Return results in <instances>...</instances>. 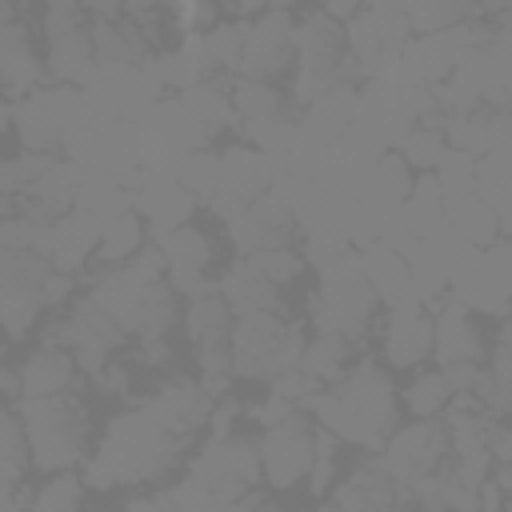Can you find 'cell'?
<instances>
[{
	"label": "cell",
	"mask_w": 512,
	"mask_h": 512,
	"mask_svg": "<svg viewBox=\"0 0 512 512\" xmlns=\"http://www.w3.org/2000/svg\"><path fill=\"white\" fill-rule=\"evenodd\" d=\"M0 80H4V100L12 104L44 88V68L32 56V40L28 28L20 24V8L8 0L0 4Z\"/></svg>",
	"instance_id": "16"
},
{
	"label": "cell",
	"mask_w": 512,
	"mask_h": 512,
	"mask_svg": "<svg viewBox=\"0 0 512 512\" xmlns=\"http://www.w3.org/2000/svg\"><path fill=\"white\" fill-rule=\"evenodd\" d=\"M152 244L164 252L168 268L204 272L208 260H212V240H208L200 228H192V224H184V228H176V232H164V236H152Z\"/></svg>",
	"instance_id": "34"
},
{
	"label": "cell",
	"mask_w": 512,
	"mask_h": 512,
	"mask_svg": "<svg viewBox=\"0 0 512 512\" xmlns=\"http://www.w3.org/2000/svg\"><path fill=\"white\" fill-rule=\"evenodd\" d=\"M336 448H340V440L328 432V428H320L316 432V460H312V492L320 496L324 488H332V472H336Z\"/></svg>",
	"instance_id": "42"
},
{
	"label": "cell",
	"mask_w": 512,
	"mask_h": 512,
	"mask_svg": "<svg viewBox=\"0 0 512 512\" xmlns=\"http://www.w3.org/2000/svg\"><path fill=\"white\" fill-rule=\"evenodd\" d=\"M20 420L32 444V464L40 472H68L88 456V408L76 400V392L68 396H52V400H20Z\"/></svg>",
	"instance_id": "3"
},
{
	"label": "cell",
	"mask_w": 512,
	"mask_h": 512,
	"mask_svg": "<svg viewBox=\"0 0 512 512\" xmlns=\"http://www.w3.org/2000/svg\"><path fill=\"white\" fill-rule=\"evenodd\" d=\"M196 204L200 200L180 188V180H176L172 168H164V172L144 168V184L136 188V216L152 228V236H164V232L184 228L192 220Z\"/></svg>",
	"instance_id": "18"
},
{
	"label": "cell",
	"mask_w": 512,
	"mask_h": 512,
	"mask_svg": "<svg viewBox=\"0 0 512 512\" xmlns=\"http://www.w3.org/2000/svg\"><path fill=\"white\" fill-rule=\"evenodd\" d=\"M508 512H512V508H508Z\"/></svg>",
	"instance_id": "47"
},
{
	"label": "cell",
	"mask_w": 512,
	"mask_h": 512,
	"mask_svg": "<svg viewBox=\"0 0 512 512\" xmlns=\"http://www.w3.org/2000/svg\"><path fill=\"white\" fill-rule=\"evenodd\" d=\"M180 448H184V440L164 432L144 408L120 412L104 428V440L84 468V484L88 488H116V484L156 480L180 460Z\"/></svg>",
	"instance_id": "2"
},
{
	"label": "cell",
	"mask_w": 512,
	"mask_h": 512,
	"mask_svg": "<svg viewBox=\"0 0 512 512\" xmlns=\"http://www.w3.org/2000/svg\"><path fill=\"white\" fill-rule=\"evenodd\" d=\"M232 108H236V128H252V124H268V120H284L288 116V96L276 92L264 80H232Z\"/></svg>",
	"instance_id": "27"
},
{
	"label": "cell",
	"mask_w": 512,
	"mask_h": 512,
	"mask_svg": "<svg viewBox=\"0 0 512 512\" xmlns=\"http://www.w3.org/2000/svg\"><path fill=\"white\" fill-rule=\"evenodd\" d=\"M48 340L60 344V348H68V352L76 356L80 372H88V376L96 380V376L112 364V352L120 348L124 328L88 296V300H80V304L48 332Z\"/></svg>",
	"instance_id": "11"
},
{
	"label": "cell",
	"mask_w": 512,
	"mask_h": 512,
	"mask_svg": "<svg viewBox=\"0 0 512 512\" xmlns=\"http://www.w3.org/2000/svg\"><path fill=\"white\" fill-rule=\"evenodd\" d=\"M452 396H456V388L448 384L444 372H424V376H416V380L404 388V404H408V412H412L416 420H436L440 412H448Z\"/></svg>",
	"instance_id": "35"
},
{
	"label": "cell",
	"mask_w": 512,
	"mask_h": 512,
	"mask_svg": "<svg viewBox=\"0 0 512 512\" xmlns=\"http://www.w3.org/2000/svg\"><path fill=\"white\" fill-rule=\"evenodd\" d=\"M180 104L192 112V120L216 136L220 128H236V108H232V84H224V76H208L200 84H192L188 92H180Z\"/></svg>",
	"instance_id": "25"
},
{
	"label": "cell",
	"mask_w": 512,
	"mask_h": 512,
	"mask_svg": "<svg viewBox=\"0 0 512 512\" xmlns=\"http://www.w3.org/2000/svg\"><path fill=\"white\" fill-rule=\"evenodd\" d=\"M436 348V316L420 300H404L388 308L384 320V360L396 368L420 364Z\"/></svg>",
	"instance_id": "20"
},
{
	"label": "cell",
	"mask_w": 512,
	"mask_h": 512,
	"mask_svg": "<svg viewBox=\"0 0 512 512\" xmlns=\"http://www.w3.org/2000/svg\"><path fill=\"white\" fill-rule=\"evenodd\" d=\"M292 56H296V16L284 8H264L244 32L240 76L268 84V76H276Z\"/></svg>",
	"instance_id": "14"
},
{
	"label": "cell",
	"mask_w": 512,
	"mask_h": 512,
	"mask_svg": "<svg viewBox=\"0 0 512 512\" xmlns=\"http://www.w3.org/2000/svg\"><path fill=\"white\" fill-rule=\"evenodd\" d=\"M248 260H256V268L280 288V284H288V280H296L300 276V268H304V256L300 252H292V248H276V252H260V256H248Z\"/></svg>",
	"instance_id": "41"
},
{
	"label": "cell",
	"mask_w": 512,
	"mask_h": 512,
	"mask_svg": "<svg viewBox=\"0 0 512 512\" xmlns=\"http://www.w3.org/2000/svg\"><path fill=\"white\" fill-rule=\"evenodd\" d=\"M408 8V28L420 32V36H436V32H448L456 24H464L476 8L468 4H404Z\"/></svg>",
	"instance_id": "38"
},
{
	"label": "cell",
	"mask_w": 512,
	"mask_h": 512,
	"mask_svg": "<svg viewBox=\"0 0 512 512\" xmlns=\"http://www.w3.org/2000/svg\"><path fill=\"white\" fill-rule=\"evenodd\" d=\"M448 296L464 304L468 312L504 316L512 308V244H492L480 252H468L460 268L452 272Z\"/></svg>",
	"instance_id": "9"
},
{
	"label": "cell",
	"mask_w": 512,
	"mask_h": 512,
	"mask_svg": "<svg viewBox=\"0 0 512 512\" xmlns=\"http://www.w3.org/2000/svg\"><path fill=\"white\" fill-rule=\"evenodd\" d=\"M508 244H512V240H508Z\"/></svg>",
	"instance_id": "48"
},
{
	"label": "cell",
	"mask_w": 512,
	"mask_h": 512,
	"mask_svg": "<svg viewBox=\"0 0 512 512\" xmlns=\"http://www.w3.org/2000/svg\"><path fill=\"white\" fill-rule=\"evenodd\" d=\"M144 412H148L164 432H172V436L188 440L196 428L212 424L216 400H212L200 384H192V380H168L164 388H156V392L148 396Z\"/></svg>",
	"instance_id": "19"
},
{
	"label": "cell",
	"mask_w": 512,
	"mask_h": 512,
	"mask_svg": "<svg viewBox=\"0 0 512 512\" xmlns=\"http://www.w3.org/2000/svg\"><path fill=\"white\" fill-rule=\"evenodd\" d=\"M80 496H84V484H80L72 472H56V476L32 496V508H28V512H80Z\"/></svg>",
	"instance_id": "40"
},
{
	"label": "cell",
	"mask_w": 512,
	"mask_h": 512,
	"mask_svg": "<svg viewBox=\"0 0 512 512\" xmlns=\"http://www.w3.org/2000/svg\"><path fill=\"white\" fill-rule=\"evenodd\" d=\"M168 284H172V292L192 296V300H204V296L216 292V284L204 272H192V268H168Z\"/></svg>",
	"instance_id": "43"
},
{
	"label": "cell",
	"mask_w": 512,
	"mask_h": 512,
	"mask_svg": "<svg viewBox=\"0 0 512 512\" xmlns=\"http://www.w3.org/2000/svg\"><path fill=\"white\" fill-rule=\"evenodd\" d=\"M320 512H340V508H336V504H332V508H320Z\"/></svg>",
	"instance_id": "46"
},
{
	"label": "cell",
	"mask_w": 512,
	"mask_h": 512,
	"mask_svg": "<svg viewBox=\"0 0 512 512\" xmlns=\"http://www.w3.org/2000/svg\"><path fill=\"white\" fill-rule=\"evenodd\" d=\"M296 224H300V220L292 216V208H288L276 192H268V196H260L256 204H248V212H244L240 220L228 224V240H232V248H236L240 256H260V252L288 248Z\"/></svg>",
	"instance_id": "17"
},
{
	"label": "cell",
	"mask_w": 512,
	"mask_h": 512,
	"mask_svg": "<svg viewBox=\"0 0 512 512\" xmlns=\"http://www.w3.org/2000/svg\"><path fill=\"white\" fill-rule=\"evenodd\" d=\"M260 476H264L260 444H252L244 436H212L188 468V480L216 500H240V496L256 492Z\"/></svg>",
	"instance_id": "6"
},
{
	"label": "cell",
	"mask_w": 512,
	"mask_h": 512,
	"mask_svg": "<svg viewBox=\"0 0 512 512\" xmlns=\"http://www.w3.org/2000/svg\"><path fill=\"white\" fill-rule=\"evenodd\" d=\"M436 360L440 372L448 376V384L456 392H472L484 376V344H480V328L472 320V312L464 304H456L452 296L436 308Z\"/></svg>",
	"instance_id": "10"
},
{
	"label": "cell",
	"mask_w": 512,
	"mask_h": 512,
	"mask_svg": "<svg viewBox=\"0 0 512 512\" xmlns=\"http://www.w3.org/2000/svg\"><path fill=\"white\" fill-rule=\"evenodd\" d=\"M172 172H176V180H180L184 192H192L200 204H212V196L220 188V156L216 152H208V148L204 152H192Z\"/></svg>",
	"instance_id": "36"
},
{
	"label": "cell",
	"mask_w": 512,
	"mask_h": 512,
	"mask_svg": "<svg viewBox=\"0 0 512 512\" xmlns=\"http://www.w3.org/2000/svg\"><path fill=\"white\" fill-rule=\"evenodd\" d=\"M148 248V236H144V220L136 212L104 224V236H100V248H96V260L104 268H120V264H132L140 252Z\"/></svg>",
	"instance_id": "32"
},
{
	"label": "cell",
	"mask_w": 512,
	"mask_h": 512,
	"mask_svg": "<svg viewBox=\"0 0 512 512\" xmlns=\"http://www.w3.org/2000/svg\"><path fill=\"white\" fill-rule=\"evenodd\" d=\"M216 292L228 300V308L236 316H256V312H280L284 308V296L280 288L256 268V260L240 256L220 280H216Z\"/></svg>",
	"instance_id": "22"
},
{
	"label": "cell",
	"mask_w": 512,
	"mask_h": 512,
	"mask_svg": "<svg viewBox=\"0 0 512 512\" xmlns=\"http://www.w3.org/2000/svg\"><path fill=\"white\" fill-rule=\"evenodd\" d=\"M416 500H412V488L400 484L380 456H364L352 476L336 488V508L340 512H408Z\"/></svg>",
	"instance_id": "15"
},
{
	"label": "cell",
	"mask_w": 512,
	"mask_h": 512,
	"mask_svg": "<svg viewBox=\"0 0 512 512\" xmlns=\"http://www.w3.org/2000/svg\"><path fill=\"white\" fill-rule=\"evenodd\" d=\"M76 208L100 224H112L128 212H136V192H128L116 176L108 172H84V184H80V196H76Z\"/></svg>",
	"instance_id": "26"
},
{
	"label": "cell",
	"mask_w": 512,
	"mask_h": 512,
	"mask_svg": "<svg viewBox=\"0 0 512 512\" xmlns=\"http://www.w3.org/2000/svg\"><path fill=\"white\" fill-rule=\"evenodd\" d=\"M304 408L340 444H356L364 452H380L396 428V392L384 364L372 356L356 360L340 384L320 388Z\"/></svg>",
	"instance_id": "1"
},
{
	"label": "cell",
	"mask_w": 512,
	"mask_h": 512,
	"mask_svg": "<svg viewBox=\"0 0 512 512\" xmlns=\"http://www.w3.org/2000/svg\"><path fill=\"white\" fill-rule=\"evenodd\" d=\"M344 32H348V52L356 56L364 80L388 76V68L412 44V28H408V8L404 4H368V8L356 12L352 24H344Z\"/></svg>",
	"instance_id": "7"
},
{
	"label": "cell",
	"mask_w": 512,
	"mask_h": 512,
	"mask_svg": "<svg viewBox=\"0 0 512 512\" xmlns=\"http://www.w3.org/2000/svg\"><path fill=\"white\" fill-rule=\"evenodd\" d=\"M396 156L412 168V172H436L440 160L448 156V132L444 124H416L400 144H396Z\"/></svg>",
	"instance_id": "33"
},
{
	"label": "cell",
	"mask_w": 512,
	"mask_h": 512,
	"mask_svg": "<svg viewBox=\"0 0 512 512\" xmlns=\"http://www.w3.org/2000/svg\"><path fill=\"white\" fill-rule=\"evenodd\" d=\"M360 264H364V276H368V288L376 292V300H384V308H396L404 300H416L412 296V268H408V256L384 248V244H372L360 252Z\"/></svg>",
	"instance_id": "24"
},
{
	"label": "cell",
	"mask_w": 512,
	"mask_h": 512,
	"mask_svg": "<svg viewBox=\"0 0 512 512\" xmlns=\"http://www.w3.org/2000/svg\"><path fill=\"white\" fill-rule=\"evenodd\" d=\"M312 460H316V428L304 412H292L284 424L264 428L260 464L272 488H292L304 472H312Z\"/></svg>",
	"instance_id": "12"
},
{
	"label": "cell",
	"mask_w": 512,
	"mask_h": 512,
	"mask_svg": "<svg viewBox=\"0 0 512 512\" xmlns=\"http://www.w3.org/2000/svg\"><path fill=\"white\" fill-rule=\"evenodd\" d=\"M400 220L412 228L416 240H424V236H432V232H440L448 224V204H444V192H440V184H436L432 172L416 176L412 196L400 208Z\"/></svg>",
	"instance_id": "29"
},
{
	"label": "cell",
	"mask_w": 512,
	"mask_h": 512,
	"mask_svg": "<svg viewBox=\"0 0 512 512\" xmlns=\"http://www.w3.org/2000/svg\"><path fill=\"white\" fill-rule=\"evenodd\" d=\"M300 368H304L320 388H332V384H340V380L348 376V368H352V344H348L344 336L316 332V336L308 340V348H304Z\"/></svg>",
	"instance_id": "30"
},
{
	"label": "cell",
	"mask_w": 512,
	"mask_h": 512,
	"mask_svg": "<svg viewBox=\"0 0 512 512\" xmlns=\"http://www.w3.org/2000/svg\"><path fill=\"white\" fill-rule=\"evenodd\" d=\"M300 256H304L308 264H316L320 272H328V268H336L340 260L352 256V244H348V236H340V232H332V228H304V248H300Z\"/></svg>",
	"instance_id": "39"
},
{
	"label": "cell",
	"mask_w": 512,
	"mask_h": 512,
	"mask_svg": "<svg viewBox=\"0 0 512 512\" xmlns=\"http://www.w3.org/2000/svg\"><path fill=\"white\" fill-rule=\"evenodd\" d=\"M128 512H180L176 508V500H172V492H160V496H148V500H136Z\"/></svg>",
	"instance_id": "45"
},
{
	"label": "cell",
	"mask_w": 512,
	"mask_h": 512,
	"mask_svg": "<svg viewBox=\"0 0 512 512\" xmlns=\"http://www.w3.org/2000/svg\"><path fill=\"white\" fill-rule=\"evenodd\" d=\"M44 36H48V80L88 88L100 80L96 72V48H92V24L84 20V8L76 4H48L44 8Z\"/></svg>",
	"instance_id": "8"
},
{
	"label": "cell",
	"mask_w": 512,
	"mask_h": 512,
	"mask_svg": "<svg viewBox=\"0 0 512 512\" xmlns=\"http://www.w3.org/2000/svg\"><path fill=\"white\" fill-rule=\"evenodd\" d=\"M432 176L444 192V204H460V200L476 196V156H468V152L448 148V156L440 160V168Z\"/></svg>",
	"instance_id": "37"
},
{
	"label": "cell",
	"mask_w": 512,
	"mask_h": 512,
	"mask_svg": "<svg viewBox=\"0 0 512 512\" xmlns=\"http://www.w3.org/2000/svg\"><path fill=\"white\" fill-rule=\"evenodd\" d=\"M232 308H228V300L220 296V292H212V296H204V300H192V308H188V316H184V328H188V340L196 344V348H228V340H232Z\"/></svg>",
	"instance_id": "28"
},
{
	"label": "cell",
	"mask_w": 512,
	"mask_h": 512,
	"mask_svg": "<svg viewBox=\"0 0 512 512\" xmlns=\"http://www.w3.org/2000/svg\"><path fill=\"white\" fill-rule=\"evenodd\" d=\"M448 224H452V232H456L472 252L500 244V232H504L500 220H496V212H492V204H484L480 196H468V200H460V204H448Z\"/></svg>",
	"instance_id": "31"
},
{
	"label": "cell",
	"mask_w": 512,
	"mask_h": 512,
	"mask_svg": "<svg viewBox=\"0 0 512 512\" xmlns=\"http://www.w3.org/2000/svg\"><path fill=\"white\" fill-rule=\"evenodd\" d=\"M304 328L288 324L280 312H256L240 316L228 340L232 352V372L244 380H276L304 360Z\"/></svg>",
	"instance_id": "4"
},
{
	"label": "cell",
	"mask_w": 512,
	"mask_h": 512,
	"mask_svg": "<svg viewBox=\"0 0 512 512\" xmlns=\"http://www.w3.org/2000/svg\"><path fill=\"white\" fill-rule=\"evenodd\" d=\"M236 412H240V404H236L232 396H224V400L216 404V412H212V436H232V420H236Z\"/></svg>",
	"instance_id": "44"
},
{
	"label": "cell",
	"mask_w": 512,
	"mask_h": 512,
	"mask_svg": "<svg viewBox=\"0 0 512 512\" xmlns=\"http://www.w3.org/2000/svg\"><path fill=\"white\" fill-rule=\"evenodd\" d=\"M448 448H452V440H448V428H444V424H436V420H416V424H408V428H400V432L388 436L380 460H384V468H388L400 484L412 488L416 480L440 472Z\"/></svg>",
	"instance_id": "13"
},
{
	"label": "cell",
	"mask_w": 512,
	"mask_h": 512,
	"mask_svg": "<svg viewBox=\"0 0 512 512\" xmlns=\"http://www.w3.org/2000/svg\"><path fill=\"white\" fill-rule=\"evenodd\" d=\"M76 356L60 344H40L24 364H20V384H24V400H52V396H68L72 380H76Z\"/></svg>",
	"instance_id": "23"
},
{
	"label": "cell",
	"mask_w": 512,
	"mask_h": 512,
	"mask_svg": "<svg viewBox=\"0 0 512 512\" xmlns=\"http://www.w3.org/2000/svg\"><path fill=\"white\" fill-rule=\"evenodd\" d=\"M376 304L380 300L368 288L360 256H348L336 268L320 272V292H312V300H308L316 332L344 336L348 344H360L368 336V328L376 320Z\"/></svg>",
	"instance_id": "5"
},
{
	"label": "cell",
	"mask_w": 512,
	"mask_h": 512,
	"mask_svg": "<svg viewBox=\"0 0 512 512\" xmlns=\"http://www.w3.org/2000/svg\"><path fill=\"white\" fill-rule=\"evenodd\" d=\"M100 236H104V224L92 220V216H84V212L76 208V212L52 220V232H48V244H44L40 256H44L56 272L76 276V272L88 264V256L100 248Z\"/></svg>",
	"instance_id": "21"
}]
</instances>
